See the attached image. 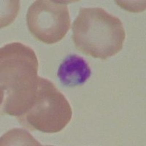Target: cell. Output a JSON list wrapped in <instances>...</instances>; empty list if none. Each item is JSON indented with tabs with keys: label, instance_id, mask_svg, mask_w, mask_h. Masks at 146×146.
Returning a JSON list of instances; mask_svg holds the SVG:
<instances>
[{
	"label": "cell",
	"instance_id": "cell-2",
	"mask_svg": "<svg viewBox=\"0 0 146 146\" xmlns=\"http://www.w3.org/2000/svg\"><path fill=\"white\" fill-rule=\"evenodd\" d=\"M126 32L119 18L100 7L81 8L72 24V40L78 50L102 60L121 51Z\"/></svg>",
	"mask_w": 146,
	"mask_h": 146
},
{
	"label": "cell",
	"instance_id": "cell-4",
	"mask_svg": "<svg viewBox=\"0 0 146 146\" xmlns=\"http://www.w3.org/2000/svg\"><path fill=\"white\" fill-rule=\"evenodd\" d=\"M27 23L30 33L36 40L45 44H54L64 37L71 21L66 3L37 0L29 8Z\"/></svg>",
	"mask_w": 146,
	"mask_h": 146
},
{
	"label": "cell",
	"instance_id": "cell-3",
	"mask_svg": "<svg viewBox=\"0 0 146 146\" xmlns=\"http://www.w3.org/2000/svg\"><path fill=\"white\" fill-rule=\"evenodd\" d=\"M72 116L70 103L52 82L39 77L36 94L26 111L17 118L24 127L44 133H57Z\"/></svg>",
	"mask_w": 146,
	"mask_h": 146
},
{
	"label": "cell",
	"instance_id": "cell-1",
	"mask_svg": "<svg viewBox=\"0 0 146 146\" xmlns=\"http://www.w3.org/2000/svg\"><path fill=\"white\" fill-rule=\"evenodd\" d=\"M39 63L29 46L13 42L0 50L1 113L16 118L29 107L38 86Z\"/></svg>",
	"mask_w": 146,
	"mask_h": 146
},
{
	"label": "cell",
	"instance_id": "cell-5",
	"mask_svg": "<svg viewBox=\"0 0 146 146\" xmlns=\"http://www.w3.org/2000/svg\"><path fill=\"white\" fill-rule=\"evenodd\" d=\"M89 65L78 55H70L59 66L57 76L60 82L67 87L82 86L91 76Z\"/></svg>",
	"mask_w": 146,
	"mask_h": 146
}]
</instances>
